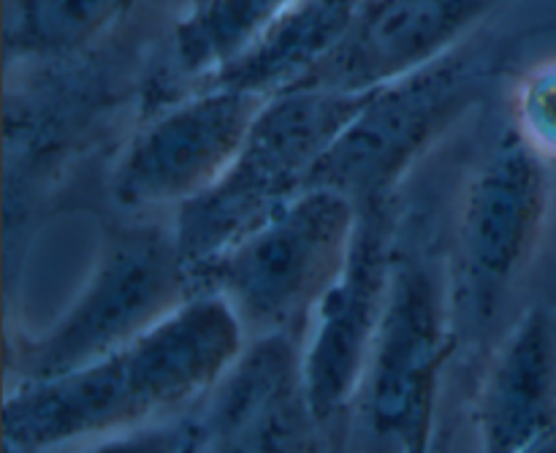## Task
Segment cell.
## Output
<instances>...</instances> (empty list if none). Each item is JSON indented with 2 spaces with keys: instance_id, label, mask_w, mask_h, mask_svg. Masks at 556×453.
<instances>
[{
  "instance_id": "9a60e30c",
  "label": "cell",
  "mask_w": 556,
  "mask_h": 453,
  "mask_svg": "<svg viewBox=\"0 0 556 453\" xmlns=\"http://www.w3.org/2000/svg\"><path fill=\"white\" fill-rule=\"evenodd\" d=\"M139 0H5V65H63L87 58L125 25Z\"/></svg>"
},
{
  "instance_id": "5bb4252c",
  "label": "cell",
  "mask_w": 556,
  "mask_h": 453,
  "mask_svg": "<svg viewBox=\"0 0 556 453\" xmlns=\"http://www.w3.org/2000/svg\"><path fill=\"white\" fill-rule=\"evenodd\" d=\"M362 3L364 0H288L271 25L210 85L239 87L266 98L299 85L345 36Z\"/></svg>"
},
{
  "instance_id": "ba28073f",
  "label": "cell",
  "mask_w": 556,
  "mask_h": 453,
  "mask_svg": "<svg viewBox=\"0 0 556 453\" xmlns=\"http://www.w3.org/2000/svg\"><path fill=\"white\" fill-rule=\"evenodd\" d=\"M465 47L467 41L438 63L375 90L329 147L309 185L342 190L356 204L400 193L418 158L486 87L492 63Z\"/></svg>"
},
{
  "instance_id": "7c38bea8",
  "label": "cell",
  "mask_w": 556,
  "mask_h": 453,
  "mask_svg": "<svg viewBox=\"0 0 556 453\" xmlns=\"http://www.w3.org/2000/svg\"><path fill=\"white\" fill-rule=\"evenodd\" d=\"M472 427L489 453L546 449L556 440V307L527 304L481 362Z\"/></svg>"
},
{
  "instance_id": "2e32d148",
  "label": "cell",
  "mask_w": 556,
  "mask_h": 453,
  "mask_svg": "<svg viewBox=\"0 0 556 453\" xmlns=\"http://www.w3.org/2000/svg\"><path fill=\"white\" fill-rule=\"evenodd\" d=\"M510 125L546 163H556V58L532 65L510 92Z\"/></svg>"
},
{
  "instance_id": "5b68a950",
  "label": "cell",
  "mask_w": 556,
  "mask_h": 453,
  "mask_svg": "<svg viewBox=\"0 0 556 453\" xmlns=\"http://www.w3.org/2000/svg\"><path fill=\"white\" fill-rule=\"evenodd\" d=\"M358 204L326 185H309L261 226L193 269L195 291L217 293L248 340L291 335L304 340L315 307L351 255Z\"/></svg>"
},
{
  "instance_id": "3957f363",
  "label": "cell",
  "mask_w": 556,
  "mask_h": 453,
  "mask_svg": "<svg viewBox=\"0 0 556 453\" xmlns=\"http://www.w3.org/2000/svg\"><path fill=\"white\" fill-rule=\"evenodd\" d=\"M548 212V163L505 125L467 177L445 239L459 351L478 364L505 329Z\"/></svg>"
},
{
  "instance_id": "277c9868",
  "label": "cell",
  "mask_w": 556,
  "mask_h": 453,
  "mask_svg": "<svg viewBox=\"0 0 556 453\" xmlns=\"http://www.w3.org/2000/svg\"><path fill=\"white\" fill-rule=\"evenodd\" d=\"M372 92L288 87L266 98L223 177L174 212L188 269L220 255L307 190L329 147Z\"/></svg>"
},
{
  "instance_id": "6da1fadb",
  "label": "cell",
  "mask_w": 556,
  "mask_h": 453,
  "mask_svg": "<svg viewBox=\"0 0 556 453\" xmlns=\"http://www.w3.org/2000/svg\"><path fill=\"white\" fill-rule=\"evenodd\" d=\"M244 345L248 331L217 293H190L166 318L109 356L54 378L9 386L5 449L109 443L190 411Z\"/></svg>"
},
{
  "instance_id": "4fadbf2b",
  "label": "cell",
  "mask_w": 556,
  "mask_h": 453,
  "mask_svg": "<svg viewBox=\"0 0 556 453\" xmlns=\"http://www.w3.org/2000/svg\"><path fill=\"white\" fill-rule=\"evenodd\" d=\"M288 0H188L174 16L141 90L144 114L201 90L233 63ZM141 114V117H144Z\"/></svg>"
},
{
  "instance_id": "8fae6325",
  "label": "cell",
  "mask_w": 556,
  "mask_h": 453,
  "mask_svg": "<svg viewBox=\"0 0 556 453\" xmlns=\"http://www.w3.org/2000/svg\"><path fill=\"white\" fill-rule=\"evenodd\" d=\"M500 0H364L337 47L293 87L372 92L470 41Z\"/></svg>"
},
{
  "instance_id": "9c48e42d",
  "label": "cell",
  "mask_w": 556,
  "mask_h": 453,
  "mask_svg": "<svg viewBox=\"0 0 556 453\" xmlns=\"http://www.w3.org/2000/svg\"><path fill=\"white\" fill-rule=\"evenodd\" d=\"M266 96L210 85L144 114L109 168V196L128 215L188 204L242 150Z\"/></svg>"
},
{
  "instance_id": "30bf717a",
  "label": "cell",
  "mask_w": 556,
  "mask_h": 453,
  "mask_svg": "<svg viewBox=\"0 0 556 453\" xmlns=\"http://www.w3.org/2000/svg\"><path fill=\"white\" fill-rule=\"evenodd\" d=\"M400 217V193L358 204L351 255L304 331L302 358L309 405L329 443H345L348 438L353 402L389 299Z\"/></svg>"
},
{
  "instance_id": "7a4b0ae2",
  "label": "cell",
  "mask_w": 556,
  "mask_h": 453,
  "mask_svg": "<svg viewBox=\"0 0 556 453\" xmlns=\"http://www.w3.org/2000/svg\"><path fill=\"white\" fill-rule=\"evenodd\" d=\"M459 353L445 239L402 204L383 318L353 402L345 443L421 453L432 449L445 369Z\"/></svg>"
},
{
  "instance_id": "8992f818",
  "label": "cell",
  "mask_w": 556,
  "mask_h": 453,
  "mask_svg": "<svg viewBox=\"0 0 556 453\" xmlns=\"http://www.w3.org/2000/svg\"><path fill=\"white\" fill-rule=\"evenodd\" d=\"M195 293L172 223L112 226L90 277L54 324L9 340V386L47 380L109 356Z\"/></svg>"
},
{
  "instance_id": "52a82bcc",
  "label": "cell",
  "mask_w": 556,
  "mask_h": 453,
  "mask_svg": "<svg viewBox=\"0 0 556 453\" xmlns=\"http://www.w3.org/2000/svg\"><path fill=\"white\" fill-rule=\"evenodd\" d=\"M125 451H318L329 449L309 405L302 340L253 337L190 411L114 440Z\"/></svg>"
}]
</instances>
